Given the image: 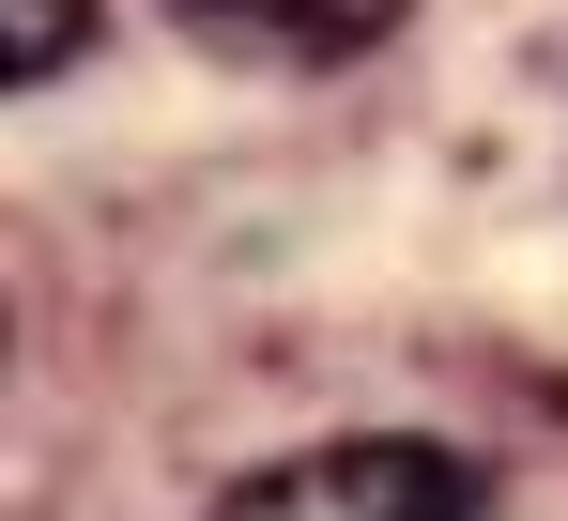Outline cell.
<instances>
[{"instance_id":"obj_3","label":"cell","mask_w":568,"mask_h":521,"mask_svg":"<svg viewBox=\"0 0 568 521\" xmlns=\"http://www.w3.org/2000/svg\"><path fill=\"white\" fill-rule=\"evenodd\" d=\"M78 47H93V0H0V78L16 92H47Z\"/></svg>"},{"instance_id":"obj_2","label":"cell","mask_w":568,"mask_h":521,"mask_svg":"<svg viewBox=\"0 0 568 521\" xmlns=\"http://www.w3.org/2000/svg\"><path fill=\"white\" fill-rule=\"evenodd\" d=\"M170 16H200V31L246 47V62H369L415 0H170Z\"/></svg>"},{"instance_id":"obj_1","label":"cell","mask_w":568,"mask_h":521,"mask_svg":"<svg viewBox=\"0 0 568 521\" xmlns=\"http://www.w3.org/2000/svg\"><path fill=\"white\" fill-rule=\"evenodd\" d=\"M215 521H491V476L462 445H415V430H354V445H307V460H262L231 476Z\"/></svg>"}]
</instances>
